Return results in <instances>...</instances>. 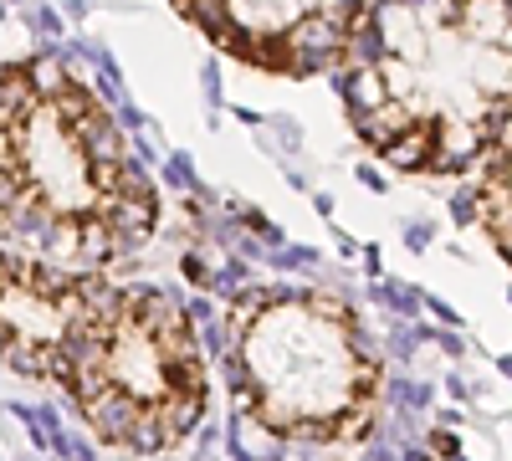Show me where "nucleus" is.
I'll use <instances>...</instances> for the list:
<instances>
[{
  "mask_svg": "<svg viewBox=\"0 0 512 461\" xmlns=\"http://www.w3.org/2000/svg\"><path fill=\"white\" fill-rule=\"evenodd\" d=\"M333 72L374 159L466 175L512 134V0H369Z\"/></svg>",
  "mask_w": 512,
  "mask_h": 461,
  "instance_id": "obj_1",
  "label": "nucleus"
},
{
  "mask_svg": "<svg viewBox=\"0 0 512 461\" xmlns=\"http://www.w3.org/2000/svg\"><path fill=\"white\" fill-rule=\"evenodd\" d=\"M154 231L159 190L108 103L57 57L0 67V241L98 272Z\"/></svg>",
  "mask_w": 512,
  "mask_h": 461,
  "instance_id": "obj_2",
  "label": "nucleus"
},
{
  "mask_svg": "<svg viewBox=\"0 0 512 461\" xmlns=\"http://www.w3.org/2000/svg\"><path fill=\"white\" fill-rule=\"evenodd\" d=\"M221 364L236 415L277 446H354L379 421L384 359L333 287H246L221 323Z\"/></svg>",
  "mask_w": 512,
  "mask_h": 461,
  "instance_id": "obj_3",
  "label": "nucleus"
},
{
  "mask_svg": "<svg viewBox=\"0 0 512 461\" xmlns=\"http://www.w3.org/2000/svg\"><path fill=\"white\" fill-rule=\"evenodd\" d=\"M57 385L108 451L164 456L195 436L210 405L200 323L164 287L108 282Z\"/></svg>",
  "mask_w": 512,
  "mask_h": 461,
  "instance_id": "obj_4",
  "label": "nucleus"
},
{
  "mask_svg": "<svg viewBox=\"0 0 512 461\" xmlns=\"http://www.w3.org/2000/svg\"><path fill=\"white\" fill-rule=\"evenodd\" d=\"M210 47L272 77L333 72L369 0H169Z\"/></svg>",
  "mask_w": 512,
  "mask_h": 461,
  "instance_id": "obj_5",
  "label": "nucleus"
},
{
  "mask_svg": "<svg viewBox=\"0 0 512 461\" xmlns=\"http://www.w3.org/2000/svg\"><path fill=\"white\" fill-rule=\"evenodd\" d=\"M108 277L57 267L0 241V364L26 380H62L77 328L93 318Z\"/></svg>",
  "mask_w": 512,
  "mask_h": 461,
  "instance_id": "obj_6",
  "label": "nucleus"
},
{
  "mask_svg": "<svg viewBox=\"0 0 512 461\" xmlns=\"http://www.w3.org/2000/svg\"><path fill=\"white\" fill-rule=\"evenodd\" d=\"M472 216H477L482 236L497 246V257L512 267V134H507V144L482 164L477 190H472Z\"/></svg>",
  "mask_w": 512,
  "mask_h": 461,
  "instance_id": "obj_7",
  "label": "nucleus"
}]
</instances>
